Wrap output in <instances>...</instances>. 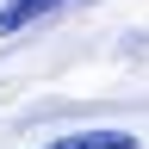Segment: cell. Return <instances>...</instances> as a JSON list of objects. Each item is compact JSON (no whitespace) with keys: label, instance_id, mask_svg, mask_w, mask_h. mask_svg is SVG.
<instances>
[{"label":"cell","instance_id":"obj_2","mask_svg":"<svg viewBox=\"0 0 149 149\" xmlns=\"http://www.w3.org/2000/svg\"><path fill=\"white\" fill-rule=\"evenodd\" d=\"M44 149H143L130 130H74V137H56Z\"/></svg>","mask_w":149,"mask_h":149},{"label":"cell","instance_id":"obj_1","mask_svg":"<svg viewBox=\"0 0 149 149\" xmlns=\"http://www.w3.org/2000/svg\"><path fill=\"white\" fill-rule=\"evenodd\" d=\"M56 6H68V0H0V37L25 31L31 19H50Z\"/></svg>","mask_w":149,"mask_h":149}]
</instances>
